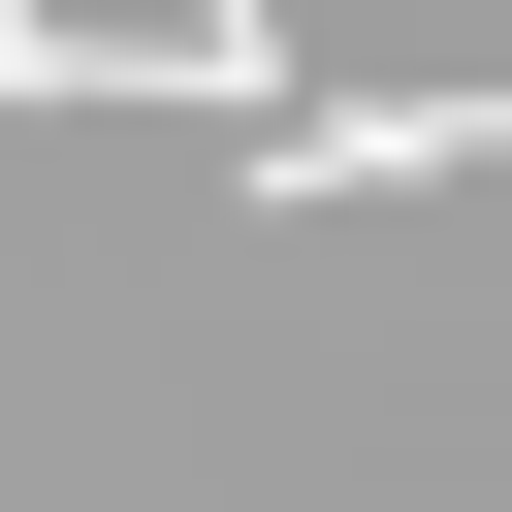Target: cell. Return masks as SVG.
<instances>
[{
  "label": "cell",
  "mask_w": 512,
  "mask_h": 512,
  "mask_svg": "<svg viewBox=\"0 0 512 512\" xmlns=\"http://www.w3.org/2000/svg\"><path fill=\"white\" fill-rule=\"evenodd\" d=\"M448 160H512V96H288L256 128V192H448Z\"/></svg>",
  "instance_id": "1"
}]
</instances>
